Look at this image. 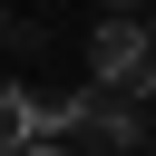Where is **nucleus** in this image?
Listing matches in <instances>:
<instances>
[{
	"label": "nucleus",
	"instance_id": "obj_2",
	"mask_svg": "<svg viewBox=\"0 0 156 156\" xmlns=\"http://www.w3.org/2000/svg\"><path fill=\"white\" fill-rule=\"evenodd\" d=\"M29 146H49L39 98H29V88H0V156H29Z\"/></svg>",
	"mask_w": 156,
	"mask_h": 156
},
{
	"label": "nucleus",
	"instance_id": "obj_3",
	"mask_svg": "<svg viewBox=\"0 0 156 156\" xmlns=\"http://www.w3.org/2000/svg\"><path fill=\"white\" fill-rule=\"evenodd\" d=\"M29 156H68V146H29Z\"/></svg>",
	"mask_w": 156,
	"mask_h": 156
},
{
	"label": "nucleus",
	"instance_id": "obj_1",
	"mask_svg": "<svg viewBox=\"0 0 156 156\" xmlns=\"http://www.w3.org/2000/svg\"><path fill=\"white\" fill-rule=\"evenodd\" d=\"M88 88H98V98H127V107L156 88V49H146L136 20H98V29H88Z\"/></svg>",
	"mask_w": 156,
	"mask_h": 156
},
{
	"label": "nucleus",
	"instance_id": "obj_4",
	"mask_svg": "<svg viewBox=\"0 0 156 156\" xmlns=\"http://www.w3.org/2000/svg\"><path fill=\"white\" fill-rule=\"evenodd\" d=\"M146 49H156V20H146Z\"/></svg>",
	"mask_w": 156,
	"mask_h": 156
}]
</instances>
